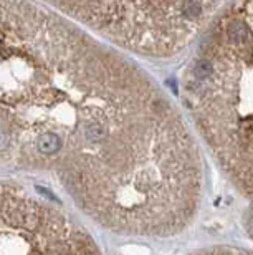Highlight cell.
I'll return each instance as SVG.
<instances>
[{
	"instance_id": "1",
	"label": "cell",
	"mask_w": 253,
	"mask_h": 255,
	"mask_svg": "<svg viewBox=\"0 0 253 255\" xmlns=\"http://www.w3.org/2000/svg\"><path fill=\"white\" fill-rule=\"evenodd\" d=\"M0 171L48 176L124 236L184 231L204 187L199 147L158 85L35 0H0Z\"/></svg>"
},
{
	"instance_id": "2",
	"label": "cell",
	"mask_w": 253,
	"mask_h": 255,
	"mask_svg": "<svg viewBox=\"0 0 253 255\" xmlns=\"http://www.w3.org/2000/svg\"><path fill=\"white\" fill-rule=\"evenodd\" d=\"M182 98L249 202L245 224L253 239V0H237L212 23L185 73Z\"/></svg>"
},
{
	"instance_id": "3",
	"label": "cell",
	"mask_w": 253,
	"mask_h": 255,
	"mask_svg": "<svg viewBox=\"0 0 253 255\" xmlns=\"http://www.w3.org/2000/svg\"><path fill=\"white\" fill-rule=\"evenodd\" d=\"M111 43L169 57L205 32L227 0H42Z\"/></svg>"
},
{
	"instance_id": "4",
	"label": "cell",
	"mask_w": 253,
	"mask_h": 255,
	"mask_svg": "<svg viewBox=\"0 0 253 255\" xmlns=\"http://www.w3.org/2000/svg\"><path fill=\"white\" fill-rule=\"evenodd\" d=\"M0 255H101L89 234L23 187L0 184Z\"/></svg>"
},
{
	"instance_id": "5",
	"label": "cell",
	"mask_w": 253,
	"mask_h": 255,
	"mask_svg": "<svg viewBox=\"0 0 253 255\" xmlns=\"http://www.w3.org/2000/svg\"><path fill=\"white\" fill-rule=\"evenodd\" d=\"M189 255H253V252L237 247H210V249H202V251L192 252Z\"/></svg>"
}]
</instances>
